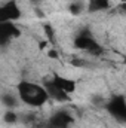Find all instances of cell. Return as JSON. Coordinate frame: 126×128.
Returning <instances> with one entry per match:
<instances>
[{"mask_svg":"<svg viewBox=\"0 0 126 128\" xmlns=\"http://www.w3.org/2000/svg\"><path fill=\"white\" fill-rule=\"evenodd\" d=\"M18 96H19V100H22L25 104L31 107H40L49 100L48 91L45 90L43 85H39L36 82H28V80L19 82Z\"/></svg>","mask_w":126,"mask_h":128,"instance_id":"obj_1","label":"cell"},{"mask_svg":"<svg viewBox=\"0 0 126 128\" xmlns=\"http://www.w3.org/2000/svg\"><path fill=\"white\" fill-rule=\"evenodd\" d=\"M43 86L48 91L49 98L52 97L58 101L68 100V96L76 91V82L73 79L64 78V76H60V74H55L51 80H46Z\"/></svg>","mask_w":126,"mask_h":128,"instance_id":"obj_2","label":"cell"},{"mask_svg":"<svg viewBox=\"0 0 126 128\" xmlns=\"http://www.w3.org/2000/svg\"><path fill=\"white\" fill-rule=\"evenodd\" d=\"M104 107H105V110H107L119 124H123L126 121V100H125V96L119 94V96L111 97L110 100L105 101Z\"/></svg>","mask_w":126,"mask_h":128,"instance_id":"obj_3","label":"cell"},{"mask_svg":"<svg viewBox=\"0 0 126 128\" xmlns=\"http://www.w3.org/2000/svg\"><path fill=\"white\" fill-rule=\"evenodd\" d=\"M74 48L80 49V51H88L89 54L98 55L101 51L99 43L95 40L89 33H80L76 39H74Z\"/></svg>","mask_w":126,"mask_h":128,"instance_id":"obj_4","label":"cell"},{"mask_svg":"<svg viewBox=\"0 0 126 128\" xmlns=\"http://www.w3.org/2000/svg\"><path fill=\"white\" fill-rule=\"evenodd\" d=\"M21 18V9L15 0L0 4V22H15Z\"/></svg>","mask_w":126,"mask_h":128,"instance_id":"obj_5","label":"cell"},{"mask_svg":"<svg viewBox=\"0 0 126 128\" xmlns=\"http://www.w3.org/2000/svg\"><path fill=\"white\" fill-rule=\"evenodd\" d=\"M21 34L19 28L13 22H0V46H6L10 40Z\"/></svg>","mask_w":126,"mask_h":128,"instance_id":"obj_6","label":"cell"},{"mask_svg":"<svg viewBox=\"0 0 126 128\" xmlns=\"http://www.w3.org/2000/svg\"><path fill=\"white\" fill-rule=\"evenodd\" d=\"M71 122H73V118L67 110H58L48 121V128H68Z\"/></svg>","mask_w":126,"mask_h":128,"instance_id":"obj_7","label":"cell"},{"mask_svg":"<svg viewBox=\"0 0 126 128\" xmlns=\"http://www.w3.org/2000/svg\"><path fill=\"white\" fill-rule=\"evenodd\" d=\"M0 101L6 109H15L18 106V97H15L10 92H4L0 96Z\"/></svg>","mask_w":126,"mask_h":128,"instance_id":"obj_8","label":"cell"},{"mask_svg":"<svg viewBox=\"0 0 126 128\" xmlns=\"http://www.w3.org/2000/svg\"><path fill=\"white\" fill-rule=\"evenodd\" d=\"M110 0H91L89 2V10L91 12H102L110 8Z\"/></svg>","mask_w":126,"mask_h":128,"instance_id":"obj_9","label":"cell"},{"mask_svg":"<svg viewBox=\"0 0 126 128\" xmlns=\"http://www.w3.org/2000/svg\"><path fill=\"white\" fill-rule=\"evenodd\" d=\"M83 9H85V4H83L82 2H74V3H70V4H68V12H70L71 15H74V16L80 15V14L83 12Z\"/></svg>","mask_w":126,"mask_h":128,"instance_id":"obj_10","label":"cell"},{"mask_svg":"<svg viewBox=\"0 0 126 128\" xmlns=\"http://www.w3.org/2000/svg\"><path fill=\"white\" fill-rule=\"evenodd\" d=\"M3 119H4V122H7V124H16L18 119H19V115L15 113L13 109H7V112L4 113Z\"/></svg>","mask_w":126,"mask_h":128,"instance_id":"obj_11","label":"cell"},{"mask_svg":"<svg viewBox=\"0 0 126 128\" xmlns=\"http://www.w3.org/2000/svg\"><path fill=\"white\" fill-rule=\"evenodd\" d=\"M43 32L46 33V36H48V39H49V40L52 42V39L55 37V30H54V28H52V27H51L49 24H46V26L43 27Z\"/></svg>","mask_w":126,"mask_h":128,"instance_id":"obj_12","label":"cell"},{"mask_svg":"<svg viewBox=\"0 0 126 128\" xmlns=\"http://www.w3.org/2000/svg\"><path fill=\"white\" fill-rule=\"evenodd\" d=\"M92 103L96 104V106H104L105 104V98L102 96H94L92 97Z\"/></svg>","mask_w":126,"mask_h":128,"instance_id":"obj_13","label":"cell"},{"mask_svg":"<svg viewBox=\"0 0 126 128\" xmlns=\"http://www.w3.org/2000/svg\"><path fill=\"white\" fill-rule=\"evenodd\" d=\"M48 55H49L51 58H55V60H58V52H57L55 49H49V52H48Z\"/></svg>","mask_w":126,"mask_h":128,"instance_id":"obj_14","label":"cell"},{"mask_svg":"<svg viewBox=\"0 0 126 128\" xmlns=\"http://www.w3.org/2000/svg\"><path fill=\"white\" fill-rule=\"evenodd\" d=\"M30 2H31L33 4H39V3H40L42 0H30Z\"/></svg>","mask_w":126,"mask_h":128,"instance_id":"obj_15","label":"cell"},{"mask_svg":"<svg viewBox=\"0 0 126 128\" xmlns=\"http://www.w3.org/2000/svg\"><path fill=\"white\" fill-rule=\"evenodd\" d=\"M122 3H125V0H122Z\"/></svg>","mask_w":126,"mask_h":128,"instance_id":"obj_16","label":"cell"}]
</instances>
